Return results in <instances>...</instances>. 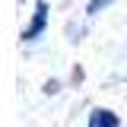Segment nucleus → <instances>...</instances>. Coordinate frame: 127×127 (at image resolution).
<instances>
[{
    "label": "nucleus",
    "instance_id": "f257e3e1",
    "mask_svg": "<svg viewBox=\"0 0 127 127\" xmlns=\"http://www.w3.org/2000/svg\"><path fill=\"white\" fill-rule=\"evenodd\" d=\"M45 22H48V3L38 0V3H35V16H32V26L22 32V41H35V38L45 32Z\"/></svg>",
    "mask_w": 127,
    "mask_h": 127
},
{
    "label": "nucleus",
    "instance_id": "7ed1b4c3",
    "mask_svg": "<svg viewBox=\"0 0 127 127\" xmlns=\"http://www.w3.org/2000/svg\"><path fill=\"white\" fill-rule=\"evenodd\" d=\"M108 3H114V0H89V6H86V13H89V16H98L102 10H105V6H108Z\"/></svg>",
    "mask_w": 127,
    "mask_h": 127
},
{
    "label": "nucleus",
    "instance_id": "f03ea898",
    "mask_svg": "<svg viewBox=\"0 0 127 127\" xmlns=\"http://www.w3.org/2000/svg\"><path fill=\"white\" fill-rule=\"evenodd\" d=\"M89 127H121V124H118V118L108 108H95L89 114Z\"/></svg>",
    "mask_w": 127,
    "mask_h": 127
}]
</instances>
